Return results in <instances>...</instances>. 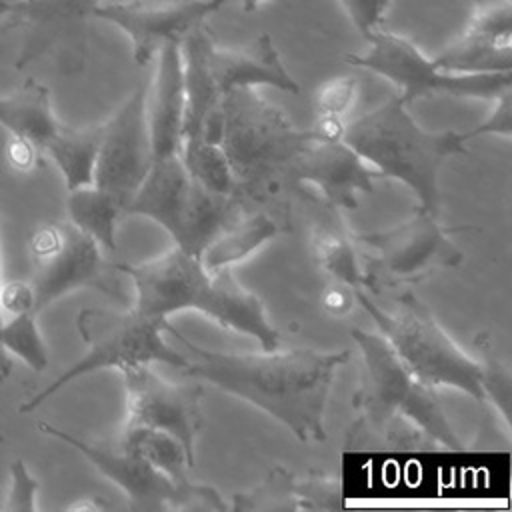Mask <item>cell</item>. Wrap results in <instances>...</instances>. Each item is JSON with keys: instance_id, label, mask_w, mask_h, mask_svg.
<instances>
[{"instance_id": "6da1fadb", "label": "cell", "mask_w": 512, "mask_h": 512, "mask_svg": "<svg viewBox=\"0 0 512 512\" xmlns=\"http://www.w3.org/2000/svg\"><path fill=\"white\" fill-rule=\"evenodd\" d=\"M168 334L188 358L182 372L260 408L284 424L302 442H324V414L336 372L350 360V350L312 348L222 352L204 348L172 324Z\"/></svg>"}, {"instance_id": "7a4b0ae2", "label": "cell", "mask_w": 512, "mask_h": 512, "mask_svg": "<svg viewBox=\"0 0 512 512\" xmlns=\"http://www.w3.org/2000/svg\"><path fill=\"white\" fill-rule=\"evenodd\" d=\"M350 334L362 368L352 396L358 420L348 440L354 446L374 442L392 450H462L464 442L450 426L436 390L400 362L384 336L362 328H352Z\"/></svg>"}, {"instance_id": "3957f363", "label": "cell", "mask_w": 512, "mask_h": 512, "mask_svg": "<svg viewBox=\"0 0 512 512\" xmlns=\"http://www.w3.org/2000/svg\"><path fill=\"white\" fill-rule=\"evenodd\" d=\"M114 270L130 276L134 284V310L152 318H164L196 310L222 328L258 340L262 350L280 346V332L266 316L262 300L246 290L232 270L210 272L198 256L178 246L140 262L116 264Z\"/></svg>"}, {"instance_id": "277c9868", "label": "cell", "mask_w": 512, "mask_h": 512, "mask_svg": "<svg viewBox=\"0 0 512 512\" xmlns=\"http://www.w3.org/2000/svg\"><path fill=\"white\" fill-rule=\"evenodd\" d=\"M342 140L376 172L408 186L418 208L438 214V174L442 164L466 154V140L456 130H424L396 94L364 112L344 128Z\"/></svg>"}, {"instance_id": "5b68a950", "label": "cell", "mask_w": 512, "mask_h": 512, "mask_svg": "<svg viewBox=\"0 0 512 512\" xmlns=\"http://www.w3.org/2000/svg\"><path fill=\"white\" fill-rule=\"evenodd\" d=\"M308 138L310 128H296L256 88H230L220 96L216 142L226 154L238 194L256 196L292 176L294 160Z\"/></svg>"}, {"instance_id": "8992f818", "label": "cell", "mask_w": 512, "mask_h": 512, "mask_svg": "<svg viewBox=\"0 0 512 512\" xmlns=\"http://www.w3.org/2000/svg\"><path fill=\"white\" fill-rule=\"evenodd\" d=\"M354 300L420 382L434 390L454 388L476 402H484L480 360L460 348L412 292L398 298L396 312L380 308L364 288L354 290Z\"/></svg>"}, {"instance_id": "52a82bcc", "label": "cell", "mask_w": 512, "mask_h": 512, "mask_svg": "<svg viewBox=\"0 0 512 512\" xmlns=\"http://www.w3.org/2000/svg\"><path fill=\"white\" fill-rule=\"evenodd\" d=\"M168 324L170 322L164 318H152L134 308H84L76 318V326L86 344V354L56 376L46 388L24 400L18 412L24 414L36 410L72 380L104 368L124 370L152 362L168 364L178 370L186 368L188 358L164 340Z\"/></svg>"}, {"instance_id": "ba28073f", "label": "cell", "mask_w": 512, "mask_h": 512, "mask_svg": "<svg viewBox=\"0 0 512 512\" xmlns=\"http://www.w3.org/2000/svg\"><path fill=\"white\" fill-rule=\"evenodd\" d=\"M160 224L180 250L200 256L238 212V196L210 192L186 170L180 154L152 160L148 174L124 208Z\"/></svg>"}, {"instance_id": "9c48e42d", "label": "cell", "mask_w": 512, "mask_h": 512, "mask_svg": "<svg viewBox=\"0 0 512 512\" xmlns=\"http://www.w3.org/2000/svg\"><path fill=\"white\" fill-rule=\"evenodd\" d=\"M362 52L346 54L344 62L370 70L398 88V96L410 104L424 96H458L494 100L512 88V72L456 74L436 66L410 38L386 28L374 30Z\"/></svg>"}, {"instance_id": "30bf717a", "label": "cell", "mask_w": 512, "mask_h": 512, "mask_svg": "<svg viewBox=\"0 0 512 512\" xmlns=\"http://www.w3.org/2000/svg\"><path fill=\"white\" fill-rule=\"evenodd\" d=\"M38 432L52 436L76 448L128 498L132 510H214L224 512L230 506L212 486L184 482L178 484L148 464L142 456L122 448L118 442H90L48 422L36 424Z\"/></svg>"}, {"instance_id": "8fae6325", "label": "cell", "mask_w": 512, "mask_h": 512, "mask_svg": "<svg viewBox=\"0 0 512 512\" xmlns=\"http://www.w3.org/2000/svg\"><path fill=\"white\" fill-rule=\"evenodd\" d=\"M468 226L448 228L436 214L418 208L408 220L370 234H360L358 242L370 250L364 276L366 290L412 284L436 268H454L464 260V252L452 240L454 232Z\"/></svg>"}, {"instance_id": "7c38bea8", "label": "cell", "mask_w": 512, "mask_h": 512, "mask_svg": "<svg viewBox=\"0 0 512 512\" xmlns=\"http://www.w3.org/2000/svg\"><path fill=\"white\" fill-rule=\"evenodd\" d=\"M28 248L34 260V272L28 282L34 292L36 312L78 288L108 292V266L100 244L70 220L38 226L30 236Z\"/></svg>"}, {"instance_id": "4fadbf2b", "label": "cell", "mask_w": 512, "mask_h": 512, "mask_svg": "<svg viewBox=\"0 0 512 512\" xmlns=\"http://www.w3.org/2000/svg\"><path fill=\"white\" fill-rule=\"evenodd\" d=\"M120 372L126 388V426H146L172 434L194 466L196 438L204 428L202 386L198 382H170L150 364H136Z\"/></svg>"}, {"instance_id": "5bb4252c", "label": "cell", "mask_w": 512, "mask_h": 512, "mask_svg": "<svg viewBox=\"0 0 512 512\" xmlns=\"http://www.w3.org/2000/svg\"><path fill=\"white\" fill-rule=\"evenodd\" d=\"M150 166L152 146L146 122V88L138 86L126 102L102 122L92 184L114 194L126 208Z\"/></svg>"}, {"instance_id": "9a60e30c", "label": "cell", "mask_w": 512, "mask_h": 512, "mask_svg": "<svg viewBox=\"0 0 512 512\" xmlns=\"http://www.w3.org/2000/svg\"><path fill=\"white\" fill-rule=\"evenodd\" d=\"M226 0H116L100 2L92 16L114 24L132 42L138 66H146L166 42H180Z\"/></svg>"}, {"instance_id": "2e32d148", "label": "cell", "mask_w": 512, "mask_h": 512, "mask_svg": "<svg viewBox=\"0 0 512 512\" xmlns=\"http://www.w3.org/2000/svg\"><path fill=\"white\" fill-rule=\"evenodd\" d=\"M292 178L312 184L332 208H356L360 192H372L376 172L344 142L312 134L302 144Z\"/></svg>"}, {"instance_id": "e0dca14e", "label": "cell", "mask_w": 512, "mask_h": 512, "mask_svg": "<svg viewBox=\"0 0 512 512\" xmlns=\"http://www.w3.org/2000/svg\"><path fill=\"white\" fill-rule=\"evenodd\" d=\"M206 60L220 96L230 88L242 86H272L288 94H300V86L284 66L270 34H260L238 48H222L212 40Z\"/></svg>"}, {"instance_id": "ac0fdd59", "label": "cell", "mask_w": 512, "mask_h": 512, "mask_svg": "<svg viewBox=\"0 0 512 512\" xmlns=\"http://www.w3.org/2000/svg\"><path fill=\"white\" fill-rule=\"evenodd\" d=\"M146 122L152 160L180 154L184 122V78L180 42H166L156 52V72L146 88Z\"/></svg>"}, {"instance_id": "d6986e66", "label": "cell", "mask_w": 512, "mask_h": 512, "mask_svg": "<svg viewBox=\"0 0 512 512\" xmlns=\"http://www.w3.org/2000/svg\"><path fill=\"white\" fill-rule=\"evenodd\" d=\"M0 126L12 138H22L44 154L62 122L52 108L50 90L42 82L28 78L12 94L0 96Z\"/></svg>"}, {"instance_id": "ffe728a7", "label": "cell", "mask_w": 512, "mask_h": 512, "mask_svg": "<svg viewBox=\"0 0 512 512\" xmlns=\"http://www.w3.org/2000/svg\"><path fill=\"white\" fill-rule=\"evenodd\" d=\"M278 230L276 220L266 212L238 216L208 242L198 258L210 272L228 270L258 252L278 234Z\"/></svg>"}, {"instance_id": "44dd1931", "label": "cell", "mask_w": 512, "mask_h": 512, "mask_svg": "<svg viewBox=\"0 0 512 512\" xmlns=\"http://www.w3.org/2000/svg\"><path fill=\"white\" fill-rule=\"evenodd\" d=\"M310 250L316 266L330 274L336 282L356 290H366L364 268L360 266L354 240L336 214L322 216L314 222L310 234Z\"/></svg>"}, {"instance_id": "7402d4cb", "label": "cell", "mask_w": 512, "mask_h": 512, "mask_svg": "<svg viewBox=\"0 0 512 512\" xmlns=\"http://www.w3.org/2000/svg\"><path fill=\"white\" fill-rule=\"evenodd\" d=\"M100 138L102 122L84 128H72L62 124L44 148V156H48L60 170L66 190L90 186L94 182V166Z\"/></svg>"}, {"instance_id": "603a6c76", "label": "cell", "mask_w": 512, "mask_h": 512, "mask_svg": "<svg viewBox=\"0 0 512 512\" xmlns=\"http://www.w3.org/2000/svg\"><path fill=\"white\" fill-rule=\"evenodd\" d=\"M66 212L68 220L92 236L102 250H116V224L124 214V206L114 194L94 184L68 190Z\"/></svg>"}, {"instance_id": "cb8c5ba5", "label": "cell", "mask_w": 512, "mask_h": 512, "mask_svg": "<svg viewBox=\"0 0 512 512\" xmlns=\"http://www.w3.org/2000/svg\"><path fill=\"white\" fill-rule=\"evenodd\" d=\"M434 62L438 68L456 74L512 72V40H494L462 30L434 56Z\"/></svg>"}, {"instance_id": "d4e9b609", "label": "cell", "mask_w": 512, "mask_h": 512, "mask_svg": "<svg viewBox=\"0 0 512 512\" xmlns=\"http://www.w3.org/2000/svg\"><path fill=\"white\" fill-rule=\"evenodd\" d=\"M116 442L122 448L142 456L148 464H152L170 480L178 484L190 482L188 472L192 468V462L184 446L172 434L146 426H124Z\"/></svg>"}, {"instance_id": "484cf974", "label": "cell", "mask_w": 512, "mask_h": 512, "mask_svg": "<svg viewBox=\"0 0 512 512\" xmlns=\"http://www.w3.org/2000/svg\"><path fill=\"white\" fill-rule=\"evenodd\" d=\"M180 158L188 174L204 188L216 194L238 196L236 180L222 146L204 136L182 142Z\"/></svg>"}, {"instance_id": "4316f807", "label": "cell", "mask_w": 512, "mask_h": 512, "mask_svg": "<svg viewBox=\"0 0 512 512\" xmlns=\"http://www.w3.org/2000/svg\"><path fill=\"white\" fill-rule=\"evenodd\" d=\"M36 312H20L4 316L0 324V346L28 364L32 370L42 372L48 366V348L42 338Z\"/></svg>"}, {"instance_id": "83f0119b", "label": "cell", "mask_w": 512, "mask_h": 512, "mask_svg": "<svg viewBox=\"0 0 512 512\" xmlns=\"http://www.w3.org/2000/svg\"><path fill=\"white\" fill-rule=\"evenodd\" d=\"M294 474L276 466L272 472L252 490L232 496V510L240 512H282L300 510V502L294 488Z\"/></svg>"}, {"instance_id": "f1b7e54d", "label": "cell", "mask_w": 512, "mask_h": 512, "mask_svg": "<svg viewBox=\"0 0 512 512\" xmlns=\"http://www.w3.org/2000/svg\"><path fill=\"white\" fill-rule=\"evenodd\" d=\"M476 348L480 350V364H482V392L484 402H492L496 410L502 414L504 424L510 422V392H512V378L508 364H504L498 354H494V346L488 334L476 336Z\"/></svg>"}, {"instance_id": "f546056e", "label": "cell", "mask_w": 512, "mask_h": 512, "mask_svg": "<svg viewBox=\"0 0 512 512\" xmlns=\"http://www.w3.org/2000/svg\"><path fill=\"white\" fill-rule=\"evenodd\" d=\"M472 10L464 30L494 38L512 40V2L510 0H470Z\"/></svg>"}, {"instance_id": "4dcf8cb0", "label": "cell", "mask_w": 512, "mask_h": 512, "mask_svg": "<svg viewBox=\"0 0 512 512\" xmlns=\"http://www.w3.org/2000/svg\"><path fill=\"white\" fill-rule=\"evenodd\" d=\"M300 510H336L342 506V488L336 478L320 472H310L304 478H294Z\"/></svg>"}, {"instance_id": "1f68e13d", "label": "cell", "mask_w": 512, "mask_h": 512, "mask_svg": "<svg viewBox=\"0 0 512 512\" xmlns=\"http://www.w3.org/2000/svg\"><path fill=\"white\" fill-rule=\"evenodd\" d=\"M358 94V80L354 76H336L326 80L316 90V114L342 118L354 104Z\"/></svg>"}, {"instance_id": "d6a6232c", "label": "cell", "mask_w": 512, "mask_h": 512, "mask_svg": "<svg viewBox=\"0 0 512 512\" xmlns=\"http://www.w3.org/2000/svg\"><path fill=\"white\" fill-rule=\"evenodd\" d=\"M40 482L32 476L26 462L16 458L10 464V484L4 496L2 510L6 512H34Z\"/></svg>"}, {"instance_id": "836d02e7", "label": "cell", "mask_w": 512, "mask_h": 512, "mask_svg": "<svg viewBox=\"0 0 512 512\" xmlns=\"http://www.w3.org/2000/svg\"><path fill=\"white\" fill-rule=\"evenodd\" d=\"M346 10L354 28L368 38L374 30H378L386 18V10L390 0H338Z\"/></svg>"}, {"instance_id": "e575fe53", "label": "cell", "mask_w": 512, "mask_h": 512, "mask_svg": "<svg viewBox=\"0 0 512 512\" xmlns=\"http://www.w3.org/2000/svg\"><path fill=\"white\" fill-rule=\"evenodd\" d=\"M484 134H500L506 138L512 136V88L496 96L490 116L478 126H474L472 130L464 132L462 136L464 140H470L474 136H484Z\"/></svg>"}, {"instance_id": "d590c367", "label": "cell", "mask_w": 512, "mask_h": 512, "mask_svg": "<svg viewBox=\"0 0 512 512\" xmlns=\"http://www.w3.org/2000/svg\"><path fill=\"white\" fill-rule=\"evenodd\" d=\"M0 310L2 318L20 314V312H36L34 308V292L28 280H10L2 282L0 288ZM38 314V312H36Z\"/></svg>"}, {"instance_id": "8d00e7d4", "label": "cell", "mask_w": 512, "mask_h": 512, "mask_svg": "<svg viewBox=\"0 0 512 512\" xmlns=\"http://www.w3.org/2000/svg\"><path fill=\"white\" fill-rule=\"evenodd\" d=\"M40 156V150L22 138H12L8 144V162L16 170H30Z\"/></svg>"}, {"instance_id": "74e56055", "label": "cell", "mask_w": 512, "mask_h": 512, "mask_svg": "<svg viewBox=\"0 0 512 512\" xmlns=\"http://www.w3.org/2000/svg\"><path fill=\"white\" fill-rule=\"evenodd\" d=\"M322 306L334 314V316H342L346 312L352 310L354 306V290L344 286V284H336V286H330L324 296H322Z\"/></svg>"}, {"instance_id": "f35d334b", "label": "cell", "mask_w": 512, "mask_h": 512, "mask_svg": "<svg viewBox=\"0 0 512 512\" xmlns=\"http://www.w3.org/2000/svg\"><path fill=\"white\" fill-rule=\"evenodd\" d=\"M108 504L102 502L100 498H86V500H78L74 504L68 506V510H104Z\"/></svg>"}, {"instance_id": "ab89813d", "label": "cell", "mask_w": 512, "mask_h": 512, "mask_svg": "<svg viewBox=\"0 0 512 512\" xmlns=\"http://www.w3.org/2000/svg\"><path fill=\"white\" fill-rule=\"evenodd\" d=\"M12 372V360H10V354L0 346V384L10 376Z\"/></svg>"}, {"instance_id": "60d3db41", "label": "cell", "mask_w": 512, "mask_h": 512, "mask_svg": "<svg viewBox=\"0 0 512 512\" xmlns=\"http://www.w3.org/2000/svg\"><path fill=\"white\" fill-rule=\"evenodd\" d=\"M18 6V0H0V22L8 18Z\"/></svg>"}, {"instance_id": "b9f144b4", "label": "cell", "mask_w": 512, "mask_h": 512, "mask_svg": "<svg viewBox=\"0 0 512 512\" xmlns=\"http://www.w3.org/2000/svg\"><path fill=\"white\" fill-rule=\"evenodd\" d=\"M240 2V6L244 8V12H254V10H258L266 0H238Z\"/></svg>"}, {"instance_id": "7bdbcfd3", "label": "cell", "mask_w": 512, "mask_h": 512, "mask_svg": "<svg viewBox=\"0 0 512 512\" xmlns=\"http://www.w3.org/2000/svg\"><path fill=\"white\" fill-rule=\"evenodd\" d=\"M0 288H2V268H0ZM0 324H2V310H0Z\"/></svg>"}, {"instance_id": "ee69618b", "label": "cell", "mask_w": 512, "mask_h": 512, "mask_svg": "<svg viewBox=\"0 0 512 512\" xmlns=\"http://www.w3.org/2000/svg\"><path fill=\"white\" fill-rule=\"evenodd\" d=\"M0 442H4V436H0Z\"/></svg>"}]
</instances>
